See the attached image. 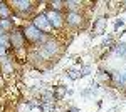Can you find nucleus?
<instances>
[{
	"label": "nucleus",
	"mask_w": 126,
	"mask_h": 112,
	"mask_svg": "<svg viewBox=\"0 0 126 112\" xmlns=\"http://www.w3.org/2000/svg\"><path fill=\"white\" fill-rule=\"evenodd\" d=\"M22 34H24L25 40H30V42H44L46 40V35L40 32L39 28H35L34 25H25Z\"/></svg>",
	"instance_id": "f257e3e1"
},
{
	"label": "nucleus",
	"mask_w": 126,
	"mask_h": 112,
	"mask_svg": "<svg viewBox=\"0 0 126 112\" xmlns=\"http://www.w3.org/2000/svg\"><path fill=\"white\" fill-rule=\"evenodd\" d=\"M0 28L3 32H9L10 28H12V20L10 19H0Z\"/></svg>",
	"instance_id": "6e6552de"
},
{
	"label": "nucleus",
	"mask_w": 126,
	"mask_h": 112,
	"mask_svg": "<svg viewBox=\"0 0 126 112\" xmlns=\"http://www.w3.org/2000/svg\"><path fill=\"white\" fill-rule=\"evenodd\" d=\"M46 17H47L49 24H50V27H54V28L62 27V24H64V17L61 15V12H54V10H49L47 13H46Z\"/></svg>",
	"instance_id": "20e7f679"
},
{
	"label": "nucleus",
	"mask_w": 126,
	"mask_h": 112,
	"mask_svg": "<svg viewBox=\"0 0 126 112\" xmlns=\"http://www.w3.org/2000/svg\"><path fill=\"white\" fill-rule=\"evenodd\" d=\"M103 28H104V19H101L99 22H97V25H96V32H97V34H101V32H103Z\"/></svg>",
	"instance_id": "9b49d317"
},
{
	"label": "nucleus",
	"mask_w": 126,
	"mask_h": 112,
	"mask_svg": "<svg viewBox=\"0 0 126 112\" xmlns=\"http://www.w3.org/2000/svg\"><path fill=\"white\" fill-rule=\"evenodd\" d=\"M35 28H39L42 34H47V32H50L52 30V27H50V24H49L47 17H46V13H40V15H37L35 19H34V24H32Z\"/></svg>",
	"instance_id": "f03ea898"
},
{
	"label": "nucleus",
	"mask_w": 126,
	"mask_h": 112,
	"mask_svg": "<svg viewBox=\"0 0 126 112\" xmlns=\"http://www.w3.org/2000/svg\"><path fill=\"white\" fill-rule=\"evenodd\" d=\"M62 5H64V2H59V0H56V2H50V7H52L50 10H54V12H59V10L62 9Z\"/></svg>",
	"instance_id": "1a4fd4ad"
},
{
	"label": "nucleus",
	"mask_w": 126,
	"mask_h": 112,
	"mask_svg": "<svg viewBox=\"0 0 126 112\" xmlns=\"http://www.w3.org/2000/svg\"><path fill=\"white\" fill-rule=\"evenodd\" d=\"M12 5L15 7V10H19L22 13L32 10V2H29V0H15V2H12Z\"/></svg>",
	"instance_id": "423d86ee"
},
{
	"label": "nucleus",
	"mask_w": 126,
	"mask_h": 112,
	"mask_svg": "<svg viewBox=\"0 0 126 112\" xmlns=\"http://www.w3.org/2000/svg\"><path fill=\"white\" fill-rule=\"evenodd\" d=\"M66 22H67L69 25H72V27H79L81 24H82V17H81V13H78V12H69L67 17H66Z\"/></svg>",
	"instance_id": "39448f33"
},
{
	"label": "nucleus",
	"mask_w": 126,
	"mask_h": 112,
	"mask_svg": "<svg viewBox=\"0 0 126 112\" xmlns=\"http://www.w3.org/2000/svg\"><path fill=\"white\" fill-rule=\"evenodd\" d=\"M3 85H5V82H3V79L0 77V89H3Z\"/></svg>",
	"instance_id": "f8f14e48"
},
{
	"label": "nucleus",
	"mask_w": 126,
	"mask_h": 112,
	"mask_svg": "<svg viewBox=\"0 0 126 112\" xmlns=\"http://www.w3.org/2000/svg\"><path fill=\"white\" fill-rule=\"evenodd\" d=\"M10 15V9L7 7L5 2H0V19H9Z\"/></svg>",
	"instance_id": "0eeeda50"
},
{
	"label": "nucleus",
	"mask_w": 126,
	"mask_h": 112,
	"mask_svg": "<svg viewBox=\"0 0 126 112\" xmlns=\"http://www.w3.org/2000/svg\"><path fill=\"white\" fill-rule=\"evenodd\" d=\"M10 45L14 47L15 50L24 49V45H25V37H24V34L19 32V30L12 32V34H10Z\"/></svg>",
	"instance_id": "7ed1b4c3"
},
{
	"label": "nucleus",
	"mask_w": 126,
	"mask_h": 112,
	"mask_svg": "<svg viewBox=\"0 0 126 112\" xmlns=\"http://www.w3.org/2000/svg\"><path fill=\"white\" fill-rule=\"evenodd\" d=\"M12 69H14V67H12V64H10L9 60H5V62L2 64V70H3V74H10Z\"/></svg>",
	"instance_id": "9d476101"
}]
</instances>
